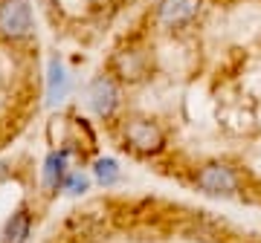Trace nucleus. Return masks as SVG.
Masks as SVG:
<instances>
[{"mask_svg":"<svg viewBox=\"0 0 261 243\" xmlns=\"http://www.w3.org/2000/svg\"><path fill=\"white\" fill-rule=\"evenodd\" d=\"M125 139L134 150H140V154H160V150L166 148V136L160 131L157 122L151 119H134L128 122V128H125Z\"/></svg>","mask_w":261,"mask_h":243,"instance_id":"3","label":"nucleus"},{"mask_svg":"<svg viewBox=\"0 0 261 243\" xmlns=\"http://www.w3.org/2000/svg\"><path fill=\"white\" fill-rule=\"evenodd\" d=\"M197 12H200V0H160L157 6L160 23L168 29L189 26L197 18Z\"/></svg>","mask_w":261,"mask_h":243,"instance_id":"5","label":"nucleus"},{"mask_svg":"<svg viewBox=\"0 0 261 243\" xmlns=\"http://www.w3.org/2000/svg\"><path fill=\"white\" fill-rule=\"evenodd\" d=\"M87 186H90V179L84 177L82 171H73V174H67L64 177V188L70 191V194H84Z\"/></svg>","mask_w":261,"mask_h":243,"instance_id":"10","label":"nucleus"},{"mask_svg":"<svg viewBox=\"0 0 261 243\" xmlns=\"http://www.w3.org/2000/svg\"><path fill=\"white\" fill-rule=\"evenodd\" d=\"M29 226H32V217L27 211H15L9 217L6 229H3V240L0 243H23L29 237Z\"/></svg>","mask_w":261,"mask_h":243,"instance_id":"8","label":"nucleus"},{"mask_svg":"<svg viewBox=\"0 0 261 243\" xmlns=\"http://www.w3.org/2000/svg\"><path fill=\"white\" fill-rule=\"evenodd\" d=\"M197 188L212 197H232L238 191V174L224 162H209L197 171Z\"/></svg>","mask_w":261,"mask_h":243,"instance_id":"2","label":"nucleus"},{"mask_svg":"<svg viewBox=\"0 0 261 243\" xmlns=\"http://www.w3.org/2000/svg\"><path fill=\"white\" fill-rule=\"evenodd\" d=\"M32 32V6L29 0H0V35L20 41Z\"/></svg>","mask_w":261,"mask_h":243,"instance_id":"1","label":"nucleus"},{"mask_svg":"<svg viewBox=\"0 0 261 243\" xmlns=\"http://www.w3.org/2000/svg\"><path fill=\"white\" fill-rule=\"evenodd\" d=\"M93 174H96V179H99V186H105V188L116 186L119 177H122L119 162L111 159V157H99V159H96V162H93Z\"/></svg>","mask_w":261,"mask_h":243,"instance_id":"9","label":"nucleus"},{"mask_svg":"<svg viewBox=\"0 0 261 243\" xmlns=\"http://www.w3.org/2000/svg\"><path fill=\"white\" fill-rule=\"evenodd\" d=\"M64 177H67V157L53 150L47 157V162H44V186L49 191H58V188L64 186Z\"/></svg>","mask_w":261,"mask_h":243,"instance_id":"7","label":"nucleus"},{"mask_svg":"<svg viewBox=\"0 0 261 243\" xmlns=\"http://www.w3.org/2000/svg\"><path fill=\"white\" fill-rule=\"evenodd\" d=\"M87 104L99 119H111L113 110L119 107V87L111 75H99L93 78V84L87 90Z\"/></svg>","mask_w":261,"mask_h":243,"instance_id":"4","label":"nucleus"},{"mask_svg":"<svg viewBox=\"0 0 261 243\" xmlns=\"http://www.w3.org/2000/svg\"><path fill=\"white\" fill-rule=\"evenodd\" d=\"M67 90H70V75H67L64 64H61L58 58H53V61H49L47 102H49V104H58V102H61V99L67 96Z\"/></svg>","mask_w":261,"mask_h":243,"instance_id":"6","label":"nucleus"}]
</instances>
